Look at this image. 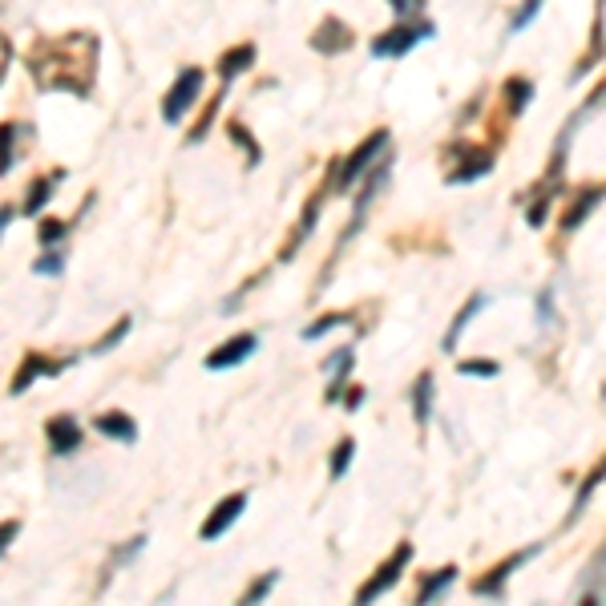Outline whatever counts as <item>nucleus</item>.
<instances>
[{
  "label": "nucleus",
  "mask_w": 606,
  "mask_h": 606,
  "mask_svg": "<svg viewBox=\"0 0 606 606\" xmlns=\"http://www.w3.org/2000/svg\"><path fill=\"white\" fill-rule=\"evenodd\" d=\"M275 582H279V574H275V570H271V574H259V578H255V582L247 586V594H243V602L251 606V602H259V598H267V594L275 590Z\"/></svg>",
  "instance_id": "nucleus-29"
},
{
  "label": "nucleus",
  "mask_w": 606,
  "mask_h": 606,
  "mask_svg": "<svg viewBox=\"0 0 606 606\" xmlns=\"http://www.w3.org/2000/svg\"><path fill=\"white\" fill-rule=\"evenodd\" d=\"M17 219V207H0V235H5V227Z\"/></svg>",
  "instance_id": "nucleus-38"
},
{
  "label": "nucleus",
  "mask_w": 606,
  "mask_h": 606,
  "mask_svg": "<svg viewBox=\"0 0 606 606\" xmlns=\"http://www.w3.org/2000/svg\"><path fill=\"white\" fill-rule=\"evenodd\" d=\"M388 5L396 9V21H409V17H417L425 9V0H388Z\"/></svg>",
  "instance_id": "nucleus-34"
},
{
  "label": "nucleus",
  "mask_w": 606,
  "mask_h": 606,
  "mask_svg": "<svg viewBox=\"0 0 606 606\" xmlns=\"http://www.w3.org/2000/svg\"><path fill=\"white\" fill-rule=\"evenodd\" d=\"M9 65H13V45L0 37V85H5V73H9Z\"/></svg>",
  "instance_id": "nucleus-37"
},
{
  "label": "nucleus",
  "mask_w": 606,
  "mask_h": 606,
  "mask_svg": "<svg viewBox=\"0 0 606 606\" xmlns=\"http://www.w3.org/2000/svg\"><path fill=\"white\" fill-rule=\"evenodd\" d=\"M388 142H392V138H388V130L368 134V142H360V146H356V154L336 170V194H348V190L360 182V174H364V170H368V166L388 150Z\"/></svg>",
  "instance_id": "nucleus-4"
},
{
  "label": "nucleus",
  "mask_w": 606,
  "mask_h": 606,
  "mask_svg": "<svg viewBox=\"0 0 606 606\" xmlns=\"http://www.w3.org/2000/svg\"><path fill=\"white\" fill-rule=\"evenodd\" d=\"M57 182H61V170H53L49 178H37V182L29 186V198H25V207H21V215H29V219H41V211L49 207V198H53V190H57Z\"/></svg>",
  "instance_id": "nucleus-17"
},
{
  "label": "nucleus",
  "mask_w": 606,
  "mask_h": 606,
  "mask_svg": "<svg viewBox=\"0 0 606 606\" xmlns=\"http://www.w3.org/2000/svg\"><path fill=\"white\" fill-rule=\"evenodd\" d=\"M73 360H49V356H25V364L17 368V380H13V396H21V392H29V384H37V380H49V376H61L65 368H69Z\"/></svg>",
  "instance_id": "nucleus-10"
},
{
  "label": "nucleus",
  "mask_w": 606,
  "mask_h": 606,
  "mask_svg": "<svg viewBox=\"0 0 606 606\" xmlns=\"http://www.w3.org/2000/svg\"><path fill=\"white\" fill-rule=\"evenodd\" d=\"M324 368L332 372V384H328L324 400H328V404H340V396H344V388H348V380H352V348H340Z\"/></svg>",
  "instance_id": "nucleus-15"
},
{
  "label": "nucleus",
  "mask_w": 606,
  "mask_h": 606,
  "mask_svg": "<svg viewBox=\"0 0 606 606\" xmlns=\"http://www.w3.org/2000/svg\"><path fill=\"white\" fill-rule=\"evenodd\" d=\"M65 271V251L61 247H45L37 259H33V275H41V279H57Z\"/></svg>",
  "instance_id": "nucleus-23"
},
{
  "label": "nucleus",
  "mask_w": 606,
  "mask_h": 606,
  "mask_svg": "<svg viewBox=\"0 0 606 606\" xmlns=\"http://www.w3.org/2000/svg\"><path fill=\"white\" fill-rule=\"evenodd\" d=\"M17 134H21L17 122H5V126H0V178H5V174L17 166Z\"/></svg>",
  "instance_id": "nucleus-21"
},
{
  "label": "nucleus",
  "mask_w": 606,
  "mask_h": 606,
  "mask_svg": "<svg viewBox=\"0 0 606 606\" xmlns=\"http://www.w3.org/2000/svg\"><path fill=\"white\" fill-rule=\"evenodd\" d=\"M485 303H489V295H481V291H477V295H469V303H465V308L453 316V324H449V332H445V344H441L445 352H457V340H461V332L473 324V316L485 308Z\"/></svg>",
  "instance_id": "nucleus-16"
},
{
  "label": "nucleus",
  "mask_w": 606,
  "mask_h": 606,
  "mask_svg": "<svg viewBox=\"0 0 606 606\" xmlns=\"http://www.w3.org/2000/svg\"><path fill=\"white\" fill-rule=\"evenodd\" d=\"M21 534V522L13 518V522H0V554H5L9 546H13V538Z\"/></svg>",
  "instance_id": "nucleus-35"
},
{
  "label": "nucleus",
  "mask_w": 606,
  "mask_h": 606,
  "mask_svg": "<svg viewBox=\"0 0 606 606\" xmlns=\"http://www.w3.org/2000/svg\"><path fill=\"white\" fill-rule=\"evenodd\" d=\"M243 510H247V493H231V497H223L219 505H215V514L202 522V530H198V538L202 542H219L239 518H243Z\"/></svg>",
  "instance_id": "nucleus-7"
},
{
  "label": "nucleus",
  "mask_w": 606,
  "mask_h": 606,
  "mask_svg": "<svg viewBox=\"0 0 606 606\" xmlns=\"http://www.w3.org/2000/svg\"><path fill=\"white\" fill-rule=\"evenodd\" d=\"M505 97H510V114H522L534 101V81H526V77L505 81Z\"/></svg>",
  "instance_id": "nucleus-24"
},
{
  "label": "nucleus",
  "mask_w": 606,
  "mask_h": 606,
  "mask_svg": "<svg viewBox=\"0 0 606 606\" xmlns=\"http://www.w3.org/2000/svg\"><path fill=\"white\" fill-rule=\"evenodd\" d=\"M538 550H542V546H530V550H518V554L505 558V562H497L485 578H477V582H473V594H477V598H501V594H505V582L514 578V570H518V566H526Z\"/></svg>",
  "instance_id": "nucleus-6"
},
{
  "label": "nucleus",
  "mask_w": 606,
  "mask_h": 606,
  "mask_svg": "<svg viewBox=\"0 0 606 606\" xmlns=\"http://www.w3.org/2000/svg\"><path fill=\"white\" fill-rule=\"evenodd\" d=\"M37 235H41V251H45V247H61V239L69 235V223H53V219H45Z\"/></svg>",
  "instance_id": "nucleus-30"
},
{
  "label": "nucleus",
  "mask_w": 606,
  "mask_h": 606,
  "mask_svg": "<svg viewBox=\"0 0 606 606\" xmlns=\"http://www.w3.org/2000/svg\"><path fill=\"white\" fill-rule=\"evenodd\" d=\"M437 33V25L433 21H396L388 33H380L376 41H372V57L376 61H388V57H404L413 45H421V41H429Z\"/></svg>",
  "instance_id": "nucleus-2"
},
{
  "label": "nucleus",
  "mask_w": 606,
  "mask_h": 606,
  "mask_svg": "<svg viewBox=\"0 0 606 606\" xmlns=\"http://www.w3.org/2000/svg\"><path fill=\"white\" fill-rule=\"evenodd\" d=\"M45 441H49V453H53V457H69V453L81 449V425H77L69 413L49 417V421H45Z\"/></svg>",
  "instance_id": "nucleus-8"
},
{
  "label": "nucleus",
  "mask_w": 606,
  "mask_h": 606,
  "mask_svg": "<svg viewBox=\"0 0 606 606\" xmlns=\"http://www.w3.org/2000/svg\"><path fill=\"white\" fill-rule=\"evenodd\" d=\"M598 202H602V186H590V190H582V194H578V202H574V207L566 211L562 227H566V231H578V227L590 219V211L598 207Z\"/></svg>",
  "instance_id": "nucleus-19"
},
{
  "label": "nucleus",
  "mask_w": 606,
  "mask_h": 606,
  "mask_svg": "<svg viewBox=\"0 0 606 606\" xmlns=\"http://www.w3.org/2000/svg\"><path fill=\"white\" fill-rule=\"evenodd\" d=\"M489 170H493V154H473V146H461V166L449 170V182L465 186V182H473V178H481Z\"/></svg>",
  "instance_id": "nucleus-14"
},
{
  "label": "nucleus",
  "mask_w": 606,
  "mask_h": 606,
  "mask_svg": "<svg viewBox=\"0 0 606 606\" xmlns=\"http://www.w3.org/2000/svg\"><path fill=\"white\" fill-rule=\"evenodd\" d=\"M255 348H259V336H255V332H243V336L227 340L223 348H215V352L207 356V368H211V372H223V368H239L243 360H251V356H255Z\"/></svg>",
  "instance_id": "nucleus-9"
},
{
  "label": "nucleus",
  "mask_w": 606,
  "mask_h": 606,
  "mask_svg": "<svg viewBox=\"0 0 606 606\" xmlns=\"http://www.w3.org/2000/svg\"><path fill=\"white\" fill-rule=\"evenodd\" d=\"M364 182H368V186H364V194L356 198V215H352V223H348L344 239H352V235H356V231L364 227V211L372 207V198H376V194L384 190V182H388V162H380V166H376V170H372V174H368Z\"/></svg>",
  "instance_id": "nucleus-12"
},
{
  "label": "nucleus",
  "mask_w": 606,
  "mask_h": 606,
  "mask_svg": "<svg viewBox=\"0 0 606 606\" xmlns=\"http://www.w3.org/2000/svg\"><path fill=\"white\" fill-rule=\"evenodd\" d=\"M542 5H546V0H522V9H518V13H514V21H510V33H522V29L538 17V9H542Z\"/></svg>",
  "instance_id": "nucleus-32"
},
{
  "label": "nucleus",
  "mask_w": 606,
  "mask_h": 606,
  "mask_svg": "<svg viewBox=\"0 0 606 606\" xmlns=\"http://www.w3.org/2000/svg\"><path fill=\"white\" fill-rule=\"evenodd\" d=\"M364 396H368V392H364L360 384H352V388H348V396H340V400H344V409H348V413H356L360 404H364Z\"/></svg>",
  "instance_id": "nucleus-36"
},
{
  "label": "nucleus",
  "mask_w": 606,
  "mask_h": 606,
  "mask_svg": "<svg viewBox=\"0 0 606 606\" xmlns=\"http://www.w3.org/2000/svg\"><path fill=\"white\" fill-rule=\"evenodd\" d=\"M202 85H207V73L202 69H182L178 77H174V85H170V93L162 97V122L166 126H178L182 118H186V110L198 101V93H202Z\"/></svg>",
  "instance_id": "nucleus-3"
},
{
  "label": "nucleus",
  "mask_w": 606,
  "mask_h": 606,
  "mask_svg": "<svg viewBox=\"0 0 606 606\" xmlns=\"http://www.w3.org/2000/svg\"><path fill=\"white\" fill-rule=\"evenodd\" d=\"M231 138H239V142L247 146V162L255 166V162H259V142L247 134V126H243V122H231Z\"/></svg>",
  "instance_id": "nucleus-33"
},
{
  "label": "nucleus",
  "mask_w": 606,
  "mask_h": 606,
  "mask_svg": "<svg viewBox=\"0 0 606 606\" xmlns=\"http://www.w3.org/2000/svg\"><path fill=\"white\" fill-rule=\"evenodd\" d=\"M598 485H602V469H594V473L582 481V489H578V497H574V505H570V522H578V518L586 514V505H590V497H594Z\"/></svg>",
  "instance_id": "nucleus-25"
},
{
  "label": "nucleus",
  "mask_w": 606,
  "mask_h": 606,
  "mask_svg": "<svg viewBox=\"0 0 606 606\" xmlns=\"http://www.w3.org/2000/svg\"><path fill=\"white\" fill-rule=\"evenodd\" d=\"M457 372H461V376L489 380V376H497V372H501V364H497V360H461V364H457Z\"/></svg>",
  "instance_id": "nucleus-27"
},
{
  "label": "nucleus",
  "mask_w": 606,
  "mask_h": 606,
  "mask_svg": "<svg viewBox=\"0 0 606 606\" xmlns=\"http://www.w3.org/2000/svg\"><path fill=\"white\" fill-rule=\"evenodd\" d=\"M409 562H413V546H409V542H400V546H396V554H392V558H388V562H384V566H380V570H376V574L356 590V602H376L380 594H388V590L400 582V574H404V566H409Z\"/></svg>",
  "instance_id": "nucleus-5"
},
{
  "label": "nucleus",
  "mask_w": 606,
  "mask_h": 606,
  "mask_svg": "<svg viewBox=\"0 0 606 606\" xmlns=\"http://www.w3.org/2000/svg\"><path fill=\"white\" fill-rule=\"evenodd\" d=\"M29 69H33L37 89H69V93L77 89L85 97L97 73V41L89 33H65V37L41 41Z\"/></svg>",
  "instance_id": "nucleus-1"
},
{
  "label": "nucleus",
  "mask_w": 606,
  "mask_h": 606,
  "mask_svg": "<svg viewBox=\"0 0 606 606\" xmlns=\"http://www.w3.org/2000/svg\"><path fill=\"white\" fill-rule=\"evenodd\" d=\"M93 429L106 437V441H122V445L138 441V425H134V417H126V413H101V417L93 421Z\"/></svg>",
  "instance_id": "nucleus-13"
},
{
  "label": "nucleus",
  "mask_w": 606,
  "mask_h": 606,
  "mask_svg": "<svg viewBox=\"0 0 606 606\" xmlns=\"http://www.w3.org/2000/svg\"><path fill=\"white\" fill-rule=\"evenodd\" d=\"M340 324H352V316H348V312H340V316H324V320H316L308 332H303V340H320L324 332H332V328H340Z\"/></svg>",
  "instance_id": "nucleus-31"
},
{
  "label": "nucleus",
  "mask_w": 606,
  "mask_h": 606,
  "mask_svg": "<svg viewBox=\"0 0 606 606\" xmlns=\"http://www.w3.org/2000/svg\"><path fill=\"white\" fill-rule=\"evenodd\" d=\"M352 457H356V441H352V437H344V441L336 445V453H332V461H328V469H332V481H340V477L348 473V465H352Z\"/></svg>",
  "instance_id": "nucleus-26"
},
{
  "label": "nucleus",
  "mask_w": 606,
  "mask_h": 606,
  "mask_svg": "<svg viewBox=\"0 0 606 606\" xmlns=\"http://www.w3.org/2000/svg\"><path fill=\"white\" fill-rule=\"evenodd\" d=\"M255 65V45H235V49H227L223 53V61H219V77H223V85H231L239 73H247Z\"/></svg>",
  "instance_id": "nucleus-18"
},
{
  "label": "nucleus",
  "mask_w": 606,
  "mask_h": 606,
  "mask_svg": "<svg viewBox=\"0 0 606 606\" xmlns=\"http://www.w3.org/2000/svg\"><path fill=\"white\" fill-rule=\"evenodd\" d=\"M130 328H134V320H130V316H126V320H118V328H114L110 336H101V340L93 344V352L101 356V352H110V348H118V344H122V340L130 336Z\"/></svg>",
  "instance_id": "nucleus-28"
},
{
  "label": "nucleus",
  "mask_w": 606,
  "mask_h": 606,
  "mask_svg": "<svg viewBox=\"0 0 606 606\" xmlns=\"http://www.w3.org/2000/svg\"><path fill=\"white\" fill-rule=\"evenodd\" d=\"M457 582V566H445V570H437L433 578H425V586H421V594H417V602H437L449 586Z\"/></svg>",
  "instance_id": "nucleus-22"
},
{
  "label": "nucleus",
  "mask_w": 606,
  "mask_h": 606,
  "mask_svg": "<svg viewBox=\"0 0 606 606\" xmlns=\"http://www.w3.org/2000/svg\"><path fill=\"white\" fill-rule=\"evenodd\" d=\"M352 29L340 21V17H328L316 33H312V49L316 53H324V57H332V53H344V49H352Z\"/></svg>",
  "instance_id": "nucleus-11"
},
{
  "label": "nucleus",
  "mask_w": 606,
  "mask_h": 606,
  "mask_svg": "<svg viewBox=\"0 0 606 606\" xmlns=\"http://www.w3.org/2000/svg\"><path fill=\"white\" fill-rule=\"evenodd\" d=\"M433 392H437L433 372H425L417 380V388H413V417H417V425H429V417H433Z\"/></svg>",
  "instance_id": "nucleus-20"
}]
</instances>
